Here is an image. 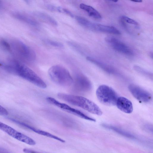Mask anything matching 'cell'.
<instances>
[{
  "label": "cell",
  "instance_id": "cell-1",
  "mask_svg": "<svg viewBox=\"0 0 153 153\" xmlns=\"http://www.w3.org/2000/svg\"><path fill=\"white\" fill-rule=\"evenodd\" d=\"M10 72L14 73L39 88H45L47 85L43 80L33 71L20 62H11Z\"/></svg>",
  "mask_w": 153,
  "mask_h": 153
},
{
  "label": "cell",
  "instance_id": "cell-2",
  "mask_svg": "<svg viewBox=\"0 0 153 153\" xmlns=\"http://www.w3.org/2000/svg\"><path fill=\"white\" fill-rule=\"evenodd\" d=\"M58 97L62 100L72 105L80 107L88 112L98 115H101L102 112L95 103L82 96L59 93Z\"/></svg>",
  "mask_w": 153,
  "mask_h": 153
},
{
  "label": "cell",
  "instance_id": "cell-3",
  "mask_svg": "<svg viewBox=\"0 0 153 153\" xmlns=\"http://www.w3.org/2000/svg\"><path fill=\"white\" fill-rule=\"evenodd\" d=\"M48 74L52 80L59 85L68 87L72 85L73 78L68 71L62 66H52L49 69Z\"/></svg>",
  "mask_w": 153,
  "mask_h": 153
},
{
  "label": "cell",
  "instance_id": "cell-4",
  "mask_svg": "<svg viewBox=\"0 0 153 153\" xmlns=\"http://www.w3.org/2000/svg\"><path fill=\"white\" fill-rule=\"evenodd\" d=\"M96 94L99 101L107 106L115 105L118 97L117 93L112 88L105 85H100L98 88Z\"/></svg>",
  "mask_w": 153,
  "mask_h": 153
},
{
  "label": "cell",
  "instance_id": "cell-5",
  "mask_svg": "<svg viewBox=\"0 0 153 153\" xmlns=\"http://www.w3.org/2000/svg\"><path fill=\"white\" fill-rule=\"evenodd\" d=\"M11 52H14L19 56L28 61H33L36 58L35 52L24 43L19 41L11 43Z\"/></svg>",
  "mask_w": 153,
  "mask_h": 153
},
{
  "label": "cell",
  "instance_id": "cell-6",
  "mask_svg": "<svg viewBox=\"0 0 153 153\" xmlns=\"http://www.w3.org/2000/svg\"><path fill=\"white\" fill-rule=\"evenodd\" d=\"M46 99L49 103L68 113L87 120L93 122L96 121L95 119L90 117L81 111L72 108L66 104L60 102L53 98L48 97Z\"/></svg>",
  "mask_w": 153,
  "mask_h": 153
},
{
  "label": "cell",
  "instance_id": "cell-7",
  "mask_svg": "<svg viewBox=\"0 0 153 153\" xmlns=\"http://www.w3.org/2000/svg\"><path fill=\"white\" fill-rule=\"evenodd\" d=\"M73 90L77 92H85L89 91L92 85L88 79L80 73H77L74 75L72 84Z\"/></svg>",
  "mask_w": 153,
  "mask_h": 153
},
{
  "label": "cell",
  "instance_id": "cell-8",
  "mask_svg": "<svg viewBox=\"0 0 153 153\" xmlns=\"http://www.w3.org/2000/svg\"><path fill=\"white\" fill-rule=\"evenodd\" d=\"M0 129L10 136L21 142L31 146H34L36 144L35 141L31 138L1 122Z\"/></svg>",
  "mask_w": 153,
  "mask_h": 153
},
{
  "label": "cell",
  "instance_id": "cell-9",
  "mask_svg": "<svg viewBox=\"0 0 153 153\" xmlns=\"http://www.w3.org/2000/svg\"><path fill=\"white\" fill-rule=\"evenodd\" d=\"M128 88L132 95L139 101L147 103L152 100L151 94L139 86L134 84H131L128 85Z\"/></svg>",
  "mask_w": 153,
  "mask_h": 153
},
{
  "label": "cell",
  "instance_id": "cell-10",
  "mask_svg": "<svg viewBox=\"0 0 153 153\" xmlns=\"http://www.w3.org/2000/svg\"><path fill=\"white\" fill-rule=\"evenodd\" d=\"M105 41L115 50L126 55H133L132 50L118 39L112 36L107 37Z\"/></svg>",
  "mask_w": 153,
  "mask_h": 153
},
{
  "label": "cell",
  "instance_id": "cell-11",
  "mask_svg": "<svg viewBox=\"0 0 153 153\" xmlns=\"http://www.w3.org/2000/svg\"><path fill=\"white\" fill-rule=\"evenodd\" d=\"M116 105L119 110L126 113L130 114L133 111V106L132 102L125 97H118Z\"/></svg>",
  "mask_w": 153,
  "mask_h": 153
},
{
  "label": "cell",
  "instance_id": "cell-12",
  "mask_svg": "<svg viewBox=\"0 0 153 153\" xmlns=\"http://www.w3.org/2000/svg\"><path fill=\"white\" fill-rule=\"evenodd\" d=\"M93 31L108 33L116 35H120L121 33L116 27L94 23Z\"/></svg>",
  "mask_w": 153,
  "mask_h": 153
},
{
  "label": "cell",
  "instance_id": "cell-13",
  "mask_svg": "<svg viewBox=\"0 0 153 153\" xmlns=\"http://www.w3.org/2000/svg\"><path fill=\"white\" fill-rule=\"evenodd\" d=\"M86 59L89 61L97 65L101 69L110 74H116L117 71L111 66L106 64L93 57L88 56Z\"/></svg>",
  "mask_w": 153,
  "mask_h": 153
},
{
  "label": "cell",
  "instance_id": "cell-14",
  "mask_svg": "<svg viewBox=\"0 0 153 153\" xmlns=\"http://www.w3.org/2000/svg\"><path fill=\"white\" fill-rule=\"evenodd\" d=\"M80 8L86 11L89 16L94 18L99 19L102 18L100 13L92 7L83 3L79 5Z\"/></svg>",
  "mask_w": 153,
  "mask_h": 153
},
{
  "label": "cell",
  "instance_id": "cell-15",
  "mask_svg": "<svg viewBox=\"0 0 153 153\" xmlns=\"http://www.w3.org/2000/svg\"><path fill=\"white\" fill-rule=\"evenodd\" d=\"M102 125L104 127L111 130L124 137L131 139L135 138V137L132 134L117 127L105 124H103Z\"/></svg>",
  "mask_w": 153,
  "mask_h": 153
},
{
  "label": "cell",
  "instance_id": "cell-16",
  "mask_svg": "<svg viewBox=\"0 0 153 153\" xmlns=\"http://www.w3.org/2000/svg\"><path fill=\"white\" fill-rule=\"evenodd\" d=\"M34 15L39 18L42 20L47 23L52 25L56 26L58 25L57 21L49 15L42 12H34Z\"/></svg>",
  "mask_w": 153,
  "mask_h": 153
},
{
  "label": "cell",
  "instance_id": "cell-17",
  "mask_svg": "<svg viewBox=\"0 0 153 153\" xmlns=\"http://www.w3.org/2000/svg\"><path fill=\"white\" fill-rule=\"evenodd\" d=\"M29 129L39 134L55 139L62 143L65 142V140L47 131L37 129L31 126L29 127Z\"/></svg>",
  "mask_w": 153,
  "mask_h": 153
},
{
  "label": "cell",
  "instance_id": "cell-18",
  "mask_svg": "<svg viewBox=\"0 0 153 153\" xmlns=\"http://www.w3.org/2000/svg\"><path fill=\"white\" fill-rule=\"evenodd\" d=\"M17 17L31 25L37 26L39 25V23L35 19L26 15L17 14Z\"/></svg>",
  "mask_w": 153,
  "mask_h": 153
},
{
  "label": "cell",
  "instance_id": "cell-19",
  "mask_svg": "<svg viewBox=\"0 0 153 153\" xmlns=\"http://www.w3.org/2000/svg\"><path fill=\"white\" fill-rule=\"evenodd\" d=\"M0 46L4 50L9 52H11V49L10 44L4 39L0 40Z\"/></svg>",
  "mask_w": 153,
  "mask_h": 153
},
{
  "label": "cell",
  "instance_id": "cell-20",
  "mask_svg": "<svg viewBox=\"0 0 153 153\" xmlns=\"http://www.w3.org/2000/svg\"><path fill=\"white\" fill-rule=\"evenodd\" d=\"M134 68L138 72L149 77L151 78V76L152 77V75L150 72L139 66L135 65L134 66Z\"/></svg>",
  "mask_w": 153,
  "mask_h": 153
},
{
  "label": "cell",
  "instance_id": "cell-21",
  "mask_svg": "<svg viewBox=\"0 0 153 153\" xmlns=\"http://www.w3.org/2000/svg\"><path fill=\"white\" fill-rule=\"evenodd\" d=\"M45 41L47 44L56 47L62 48L64 47L63 44L57 41L49 39H46L45 40Z\"/></svg>",
  "mask_w": 153,
  "mask_h": 153
},
{
  "label": "cell",
  "instance_id": "cell-22",
  "mask_svg": "<svg viewBox=\"0 0 153 153\" xmlns=\"http://www.w3.org/2000/svg\"><path fill=\"white\" fill-rule=\"evenodd\" d=\"M120 18L128 23L136 25H138L136 21L125 16H122Z\"/></svg>",
  "mask_w": 153,
  "mask_h": 153
},
{
  "label": "cell",
  "instance_id": "cell-23",
  "mask_svg": "<svg viewBox=\"0 0 153 153\" xmlns=\"http://www.w3.org/2000/svg\"><path fill=\"white\" fill-rule=\"evenodd\" d=\"M8 111L0 105V115L6 116L8 115Z\"/></svg>",
  "mask_w": 153,
  "mask_h": 153
},
{
  "label": "cell",
  "instance_id": "cell-24",
  "mask_svg": "<svg viewBox=\"0 0 153 153\" xmlns=\"http://www.w3.org/2000/svg\"><path fill=\"white\" fill-rule=\"evenodd\" d=\"M23 151L25 153H42L27 148L24 149Z\"/></svg>",
  "mask_w": 153,
  "mask_h": 153
},
{
  "label": "cell",
  "instance_id": "cell-25",
  "mask_svg": "<svg viewBox=\"0 0 153 153\" xmlns=\"http://www.w3.org/2000/svg\"><path fill=\"white\" fill-rule=\"evenodd\" d=\"M63 12L65 13L66 14H67L71 17H74V15L70 11H69L67 9L65 8H63Z\"/></svg>",
  "mask_w": 153,
  "mask_h": 153
},
{
  "label": "cell",
  "instance_id": "cell-26",
  "mask_svg": "<svg viewBox=\"0 0 153 153\" xmlns=\"http://www.w3.org/2000/svg\"><path fill=\"white\" fill-rule=\"evenodd\" d=\"M0 153H10L6 150L0 147Z\"/></svg>",
  "mask_w": 153,
  "mask_h": 153
},
{
  "label": "cell",
  "instance_id": "cell-27",
  "mask_svg": "<svg viewBox=\"0 0 153 153\" xmlns=\"http://www.w3.org/2000/svg\"><path fill=\"white\" fill-rule=\"evenodd\" d=\"M132 1L133 2H141L142 1L141 0H137Z\"/></svg>",
  "mask_w": 153,
  "mask_h": 153
},
{
  "label": "cell",
  "instance_id": "cell-28",
  "mask_svg": "<svg viewBox=\"0 0 153 153\" xmlns=\"http://www.w3.org/2000/svg\"><path fill=\"white\" fill-rule=\"evenodd\" d=\"M113 1L114 2H117L118 1V0H115V1Z\"/></svg>",
  "mask_w": 153,
  "mask_h": 153
}]
</instances>
